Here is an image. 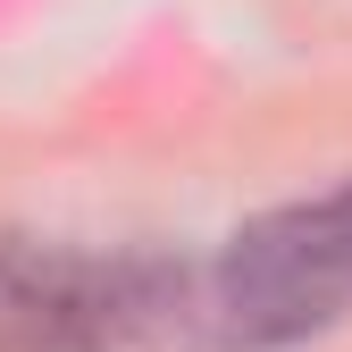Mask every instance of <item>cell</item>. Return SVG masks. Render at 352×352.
<instances>
[{"label":"cell","mask_w":352,"mask_h":352,"mask_svg":"<svg viewBox=\"0 0 352 352\" xmlns=\"http://www.w3.org/2000/svg\"><path fill=\"white\" fill-rule=\"evenodd\" d=\"M352 319V176L260 210L201 269V327L227 352H277Z\"/></svg>","instance_id":"7a4b0ae2"},{"label":"cell","mask_w":352,"mask_h":352,"mask_svg":"<svg viewBox=\"0 0 352 352\" xmlns=\"http://www.w3.org/2000/svg\"><path fill=\"white\" fill-rule=\"evenodd\" d=\"M210 344L201 277L160 252H84L51 235L0 243V352H185Z\"/></svg>","instance_id":"6da1fadb"}]
</instances>
